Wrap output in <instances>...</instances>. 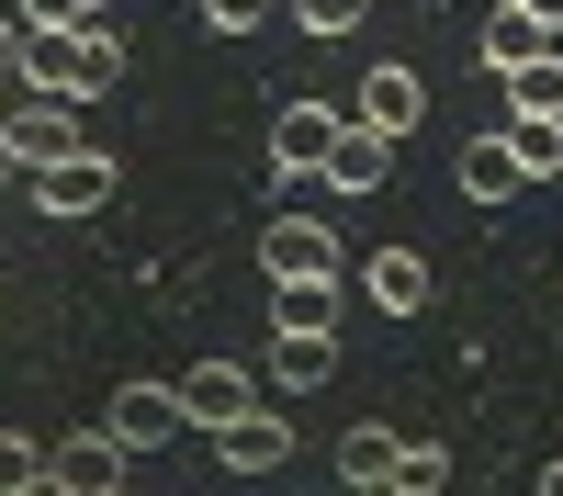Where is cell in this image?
<instances>
[{
	"instance_id": "1",
	"label": "cell",
	"mask_w": 563,
	"mask_h": 496,
	"mask_svg": "<svg viewBox=\"0 0 563 496\" xmlns=\"http://www.w3.org/2000/svg\"><path fill=\"white\" fill-rule=\"evenodd\" d=\"M124 79L113 23H23V90H57V102H102Z\"/></svg>"
},
{
	"instance_id": "2",
	"label": "cell",
	"mask_w": 563,
	"mask_h": 496,
	"mask_svg": "<svg viewBox=\"0 0 563 496\" xmlns=\"http://www.w3.org/2000/svg\"><path fill=\"white\" fill-rule=\"evenodd\" d=\"M0 147H12V158H23V180H34L45 158L90 147V135H79V102H57V90H23V79H12V102H0Z\"/></svg>"
},
{
	"instance_id": "3",
	"label": "cell",
	"mask_w": 563,
	"mask_h": 496,
	"mask_svg": "<svg viewBox=\"0 0 563 496\" xmlns=\"http://www.w3.org/2000/svg\"><path fill=\"white\" fill-rule=\"evenodd\" d=\"M339 102H282V124H271V180H282V203H305L316 192V169H327V147H339Z\"/></svg>"
},
{
	"instance_id": "4",
	"label": "cell",
	"mask_w": 563,
	"mask_h": 496,
	"mask_svg": "<svg viewBox=\"0 0 563 496\" xmlns=\"http://www.w3.org/2000/svg\"><path fill=\"white\" fill-rule=\"evenodd\" d=\"M23 192H34V214H102L113 192H124V169H113V147H68V158H45L34 180H23Z\"/></svg>"
},
{
	"instance_id": "5",
	"label": "cell",
	"mask_w": 563,
	"mask_h": 496,
	"mask_svg": "<svg viewBox=\"0 0 563 496\" xmlns=\"http://www.w3.org/2000/svg\"><path fill=\"white\" fill-rule=\"evenodd\" d=\"M417 113H429V79H417L406 57H372L361 90H350V124H372V135H417Z\"/></svg>"
},
{
	"instance_id": "6",
	"label": "cell",
	"mask_w": 563,
	"mask_h": 496,
	"mask_svg": "<svg viewBox=\"0 0 563 496\" xmlns=\"http://www.w3.org/2000/svg\"><path fill=\"white\" fill-rule=\"evenodd\" d=\"M124 474H135V451L113 429H68L57 451H45V485H57V496H113Z\"/></svg>"
},
{
	"instance_id": "7",
	"label": "cell",
	"mask_w": 563,
	"mask_h": 496,
	"mask_svg": "<svg viewBox=\"0 0 563 496\" xmlns=\"http://www.w3.org/2000/svg\"><path fill=\"white\" fill-rule=\"evenodd\" d=\"M249 406H260V373H249V361H192V373H180V418H192L203 440H214L225 418H249Z\"/></svg>"
},
{
	"instance_id": "8",
	"label": "cell",
	"mask_w": 563,
	"mask_h": 496,
	"mask_svg": "<svg viewBox=\"0 0 563 496\" xmlns=\"http://www.w3.org/2000/svg\"><path fill=\"white\" fill-rule=\"evenodd\" d=\"M214 463H225V474H282V463H294V418L260 395L249 418H225V429H214Z\"/></svg>"
},
{
	"instance_id": "9",
	"label": "cell",
	"mask_w": 563,
	"mask_h": 496,
	"mask_svg": "<svg viewBox=\"0 0 563 496\" xmlns=\"http://www.w3.org/2000/svg\"><path fill=\"white\" fill-rule=\"evenodd\" d=\"M102 429H113L124 451H169L192 418H180V384H124V395L102 406Z\"/></svg>"
},
{
	"instance_id": "10",
	"label": "cell",
	"mask_w": 563,
	"mask_h": 496,
	"mask_svg": "<svg viewBox=\"0 0 563 496\" xmlns=\"http://www.w3.org/2000/svg\"><path fill=\"white\" fill-rule=\"evenodd\" d=\"M260 271H271V283H294V271H339V238H327L305 203H282V214L260 225Z\"/></svg>"
},
{
	"instance_id": "11",
	"label": "cell",
	"mask_w": 563,
	"mask_h": 496,
	"mask_svg": "<svg viewBox=\"0 0 563 496\" xmlns=\"http://www.w3.org/2000/svg\"><path fill=\"white\" fill-rule=\"evenodd\" d=\"M530 192V158H519V135H462V203H519Z\"/></svg>"
},
{
	"instance_id": "12",
	"label": "cell",
	"mask_w": 563,
	"mask_h": 496,
	"mask_svg": "<svg viewBox=\"0 0 563 496\" xmlns=\"http://www.w3.org/2000/svg\"><path fill=\"white\" fill-rule=\"evenodd\" d=\"M541 45H563V34H552V23L530 12V0H496V12H485V34H474V57H485V68L507 79V68H530Z\"/></svg>"
},
{
	"instance_id": "13",
	"label": "cell",
	"mask_w": 563,
	"mask_h": 496,
	"mask_svg": "<svg viewBox=\"0 0 563 496\" xmlns=\"http://www.w3.org/2000/svg\"><path fill=\"white\" fill-rule=\"evenodd\" d=\"M327 192H384L395 180V135H372V124H339V147H327Z\"/></svg>"
},
{
	"instance_id": "14",
	"label": "cell",
	"mask_w": 563,
	"mask_h": 496,
	"mask_svg": "<svg viewBox=\"0 0 563 496\" xmlns=\"http://www.w3.org/2000/svg\"><path fill=\"white\" fill-rule=\"evenodd\" d=\"M361 294L384 305V316H429V294H440V271L417 260V249H372V271H361Z\"/></svg>"
},
{
	"instance_id": "15",
	"label": "cell",
	"mask_w": 563,
	"mask_h": 496,
	"mask_svg": "<svg viewBox=\"0 0 563 496\" xmlns=\"http://www.w3.org/2000/svg\"><path fill=\"white\" fill-rule=\"evenodd\" d=\"M339 373V328H271V384L282 395H316Z\"/></svg>"
},
{
	"instance_id": "16",
	"label": "cell",
	"mask_w": 563,
	"mask_h": 496,
	"mask_svg": "<svg viewBox=\"0 0 563 496\" xmlns=\"http://www.w3.org/2000/svg\"><path fill=\"white\" fill-rule=\"evenodd\" d=\"M507 124H563V45H541L530 68H507Z\"/></svg>"
},
{
	"instance_id": "17",
	"label": "cell",
	"mask_w": 563,
	"mask_h": 496,
	"mask_svg": "<svg viewBox=\"0 0 563 496\" xmlns=\"http://www.w3.org/2000/svg\"><path fill=\"white\" fill-rule=\"evenodd\" d=\"M271 328H339V271H294V283H271Z\"/></svg>"
},
{
	"instance_id": "18",
	"label": "cell",
	"mask_w": 563,
	"mask_h": 496,
	"mask_svg": "<svg viewBox=\"0 0 563 496\" xmlns=\"http://www.w3.org/2000/svg\"><path fill=\"white\" fill-rule=\"evenodd\" d=\"M395 451H406V440H384V429L361 418V429L339 440V485H361V496H384V485H395Z\"/></svg>"
},
{
	"instance_id": "19",
	"label": "cell",
	"mask_w": 563,
	"mask_h": 496,
	"mask_svg": "<svg viewBox=\"0 0 563 496\" xmlns=\"http://www.w3.org/2000/svg\"><path fill=\"white\" fill-rule=\"evenodd\" d=\"M0 496H57V485H45V440L0 429Z\"/></svg>"
},
{
	"instance_id": "20",
	"label": "cell",
	"mask_w": 563,
	"mask_h": 496,
	"mask_svg": "<svg viewBox=\"0 0 563 496\" xmlns=\"http://www.w3.org/2000/svg\"><path fill=\"white\" fill-rule=\"evenodd\" d=\"M361 23H372V0H294V34H316V45H339Z\"/></svg>"
},
{
	"instance_id": "21",
	"label": "cell",
	"mask_w": 563,
	"mask_h": 496,
	"mask_svg": "<svg viewBox=\"0 0 563 496\" xmlns=\"http://www.w3.org/2000/svg\"><path fill=\"white\" fill-rule=\"evenodd\" d=\"M440 474H451V463L417 440V451H395V485H384V496H440Z\"/></svg>"
},
{
	"instance_id": "22",
	"label": "cell",
	"mask_w": 563,
	"mask_h": 496,
	"mask_svg": "<svg viewBox=\"0 0 563 496\" xmlns=\"http://www.w3.org/2000/svg\"><path fill=\"white\" fill-rule=\"evenodd\" d=\"M519 135V158H530V180H563V124H507Z\"/></svg>"
},
{
	"instance_id": "23",
	"label": "cell",
	"mask_w": 563,
	"mask_h": 496,
	"mask_svg": "<svg viewBox=\"0 0 563 496\" xmlns=\"http://www.w3.org/2000/svg\"><path fill=\"white\" fill-rule=\"evenodd\" d=\"M203 23H214V34H260L271 0H203Z\"/></svg>"
},
{
	"instance_id": "24",
	"label": "cell",
	"mask_w": 563,
	"mask_h": 496,
	"mask_svg": "<svg viewBox=\"0 0 563 496\" xmlns=\"http://www.w3.org/2000/svg\"><path fill=\"white\" fill-rule=\"evenodd\" d=\"M12 79H23V12L0 0V90H12Z\"/></svg>"
},
{
	"instance_id": "25",
	"label": "cell",
	"mask_w": 563,
	"mask_h": 496,
	"mask_svg": "<svg viewBox=\"0 0 563 496\" xmlns=\"http://www.w3.org/2000/svg\"><path fill=\"white\" fill-rule=\"evenodd\" d=\"M12 180H23V158H12V147H0V192H12Z\"/></svg>"
},
{
	"instance_id": "26",
	"label": "cell",
	"mask_w": 563,
	"mask_h": 496,
	"mask_svg": "<svg viewBox=\"0 0 563 496\" xmlns=\"http://www.w3.org/2000/svg\"><path fill=\"white\" fill-rule=\"evenodd\" d=\"M530 12H541V23H552V34H563V0H530Z\"/></svg>"
},
{
	"instance_id": "27",
	"label": "cell",
	"mask_w": 563,
	"mask_h": 496,
	"mask_svg": "<svg viewBox=\"0 0 563 496\" xmlns=\"http://www.w3.org/2000/svg\"><path fill=\"white\" fill-rule=\"evenodd\" d=\"M541 485H552V496H563V463H541Z\"/></svg>"
},
{
	"instance_id": "28",
	"label": "cell",
	"mask_w": 563,
	"mask_h": 496,
	"mask_svg": "<svg viewBox=\"0 0 563 496\" xmlns=\"http://www.w3.org/2000/svg\"><path fill=\"white\" fill-rule=\"evenodd\" d=\"M0 102H12V90H0Z\"/></svg>"
}]
</instances>
